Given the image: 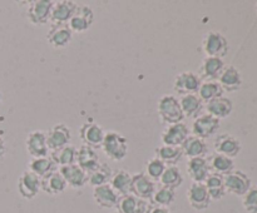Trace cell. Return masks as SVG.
Wrapping results in <instances>:
<instances>
[{"mask_svg":"<svg viewBox=\"0 0 257 213\" xmlns=\"http://www.w3.org/2000/svg\"><path fill=\"white\" fill-rule=\"evenodd\" d=\"M73 39V32L68 24H52L47 33V40L53 48H65Z\"/></svg>","mask_w":257,"mask_h":213,"instance_id":"cell-17","label":"cell"},{"mask_svg":"<svg viewBox=\"0 0 257 213\" xmlns=\"http://www.w3.org/2000/svg\"><path fill=\"white\" fill-rule=\"evenodd\" d=\"M242 205L247 213H257V187H251L242 195Z\"/></svg>","mask_w":257,"mask_h":213,"instance_id":"cell-41","label":"cell"},{"mask_svg":"<svg viewBox=\"0 0 257 213\" xmlns=\"http://www.w3.org/2000/svg\"><path fill=\"white\" fill-rule=\"evenodd\" d=\"M112 169L107 163H100L99 167L94 170V172L88 174V184L92 187H99V185L108 184L112 178Z\"/></svg>","mask_w":257,"mask_h":213,"instance_id":"cell-38","label":"cell"},{"mask_svg":"<svg viewBox=\"0 0 257 213\" xmlns=\"http://www.w3.org/2000/svg\"><path fill=\"white\" fill-rule=\"evenodd\" d=\"M131 183H132V175L127 170L119 169L113 173L109 184L118 194L124 195L131 193Z\"/></svg>","mask_w":257,"mask_h":213,"instance_id":"cell-35","label":"cell"},{"mask_svg":"<svg viewBox=\"0 0 257 213\" xmlns=\"http://www.w3.org/2000/svg\"><path fill=\"white\" fill-rule=\"evenodd\" d=\"M205 187L207 189L208 194H210L211 200H220L225 197L226 192V187H225V182H223V177L222 175L218 174H213L211 173L208 175L207 179L205 180Z\"/></svg>","mask_w":257,"mask_h":213,"instance_id":"cell-33","label":"cell"},{"mask_svg":"<svg viewBox=\"0 0 257 213\" xmlns=\"http://www.w3.org/2000/svg\"><path fill=\"white\" fill-rule=\"evenodd\" d=\"M18 192L25 199H33L38 195L40 190V178L32 173L30 170H25L20 174L17 183Z\"/></svg>","mask_w":257,"mask_h":213,"instance_id":"cell-13","label":"cell"},{"mask_svg":"<svg viewBox=\"0 0 257 213\" xmlns=\"http://www.w3.org/2000/svg\"><path fill=\"white\" fill-rule=\"evenodd\" d=\"M198 97L202 102L208 103L216 98L223 97V89L217 80H206L201 84L200 90H198Z\"/></svg>","mask_w":257,"mask_h":213,"instance_id":"cell-37","label":"cell"},{"mask_svg":"<svg viewBox=\"0 0 257 213\" xmlns=\"http://www.w3.org/2000/svg\"><path fill=\"white\" fill-rule=\"evenodd\" d=\"M232 109H233V103L231 102V99H228V98L226 97L216 98V99L206 103V110H207V114L217 118L218 120L223 119V118H227L228 115L232 113Z\"/></svg>","mask_w":257,"mask_h":213,"instance_id":"cell-28","label":"cell"},{"mask_svg":"<svg viewBox=\"0 0 257 213\" xmlns=\"http://www.w3.org/2000/svg\"><path fill=\"white\" fill-rule=\"evenodd\" d=\"M32 173L42 179L45 175L50 174L54 170H57V164L52 160L50 157H42V158H32L29 162V169Z\"/></svg>","mask_w":257,"mask_h":213,"instance_id":"cell-34","label":"cell"},{"mask_svg":"<svg viewBox=\"0 0 257 213\" xmlns=\"http://www.w3.org/2000/svg\"><path fill=\"white\" fill-rule=\"evenodd\" d=\"M166 168H167V165H166L162 160L158 159L157 157H153L152 159L148 160V163L146 164V174H147L151 179H153L156 182V180H160V178L162 177Z\"/></svg>","mask_w":257,"mask_h":213,"instance_id":"cell-40","label":"cell"},{"mask_svg":"<svg viewBox=\"0 0 257 213\" xmlns=\"http://www.w3.org/2000/svg\"><path fill=\"white\" fill-rule=\"evenodd\" d=\"M187 199L191 207L196 210L207 209L211 203V197L203 183L193 182L190 185L187 190Z\"/></svg>","mask_w":257,"mask_h":213,"instance_id":"cell-16","label":"cell"},{"mask_svg":"<svg viewBox=\"0 0 257 213\" xmlns=\"http://www.w3.org/2000/svg\"><path fill=\"white\" fill-rule=\"evenodd\" d=\"M5 154H7V144H5L4 138L0 135V160L5 157Z\"/></svg>","mask_w":257,"mask_h":213,"instance_id":"cell-43","label":"cell"},{"mask_svg":"<svg viewBox=\"0 0 257 213\" xmlns=\"http://www.w3.org/2000/svg\"><path fill=\"white\" fill-rule=\"evenodd\" d=\"M181 148H182L183 155L188 157V159L190 158H206L208 153L207 143L195 135H190L181 145Z\"/></svg>","mask_w":257,"mask_h":213,"instance_id":"cell-27","label":"cell"},{"mask_svg":"<svg viewBox=\"0 0 257 213\" xmlns=\"http://www.w3.org/2000/svg\"><path fill=\"white\" fill-rule=\"evenodd\" d=\"M60 174L67 182V185L70 188H83L88 183V174L77 164L65 165V167L59 168Z\"/></svg>","mask_w":257,"mask_h":213,"instance_id":"cell-20","label":"cell"},{"mask_svg":"<svg viewBox=\"0 0 257 213\" xmlns=\"http://www.w3.org/2000/svg\"><path fill=\"white\" fill-rule=\"evenodd\" d=\"M2 100H3V97H2V93H0V104H2Z\"/></svg>","mask_w":257,"mask_h":213,"instance_id":"cell-44","label":"cell"},{"mask_svg":"<svg viewBox=\"0 0 257 213\" xmlns=\"http://www.w3.org/2000/svg\"><path fill=\"white\" fill-rule=\"evenodd\" d=\"M94 22V13L87 5H78L74 14L68 22V27L72 32L75 33H84L92 27Z\"/></svg>","mask_w":257,"mask_h":213,"instance_id":"cell-10","label":"cell"},{"mask_svg":"<svg viewBox=\"0 0 257 213\" xmlns=\"http://www.w3.org/2000/svg\"><path fill=\"white\" fill-rule=\"evenodd\" d=\"M256 10H257V4H256Z\"/></svg>","mask_w":257,"mask_h":213,"instance_id":"cell-45","label":"cell"},{"mask_svg":"<svg viewBox=\"0 0 257 213\" xmlns=\"http://www.w3.org/2000/svg\"><path fill=\"white\" fill-rule=\"evenodd\" d=\"M160 183L162 187L176 190V188L181 187V184L183 183L182 172L176 165H168L163 172L162 177L160 178Z\"/></svg>","mask_w":257,"mask_h":213,"instance_id":"cell-36","label":"cell"},{"mask_svg":"<svg viewBox=\"0 0 257 213\" xmlns=\"http://www.w3.org/2000/svg\"><path fill=\"white\" fill-rule=\"evenodd\" d=\"M104 135L105 133L103 128L94 122H85L79 128V137L83 144L88 145L93 149L102 148Z\"/></svg>","mask_w":257,"mask_h":213,"instance_id":"cell-8","label":"cell"},{"mask_svg":"<svg viewBox=\"0 0 257 213\" xmlns=\"http://www.w3.org/2000/svg\"><path fill=\"white\" fill-rule=\"evenodd\" d=\"M208 165H210V170L213 174L218 175H227L228 173H231L232 170H235V163H233V159L231 158L225 157L222 154H212L210 158H208Z\"/></svg>","mask_w":257,"mask_h":213,"instance_id":"cell-30","label":"cell"},{"mask_svg":"<svg viewBox=\"0 0 257 213\" xmlns=\"http://www.w3.org/2000/svg\"><path fill=\"white\" fill-rule=\"evenodd\" d=\"M217 82L220 83L223 92L232 93L237 92L240 89L241 85H242V78H241L240 72L235 67L228 65V67H225V69L222 70Z\"/></svg>","mask_w":257,"mask_h":213,"instance_id":"cell-23","label":"cell"},{"mask_svg":"<svg viewBox=\"0 0 257 213\" xmlns=\"http://www.w3.org/2000/svg\"><path fill=\"white\" fill-rule=\"evenodd\" d=\"M220 128V120L210 114H203L196 118L192 124V133L195 137L205 140L213 137Z\"/></svg>","mask_w":257,"mask_h":213,"instance_id":"cell-9","label":"cell"},{"mask_svg":"<svg viewBox=\"0 0 257 213\" xmlns=\"http://www.w3.org/2000/svg\"><path fill=\"white\" fill-rule=\"evenodd\" d=\"M78 165L84 170L87 174L94 172L98 167L100 165L99 157L95 149L88 147V145L82 144L77 149V160H75Z\"/></svg>","mask_w":257,"mask_h":213,"instance_id":"cell-19","label":"cell"},{"mask_svg":"<svg viewBox=\"0 0 257 213\" xmlns=\"http://www.w3.org/2000/svg\"><path fill=\"white\" fill-rule=\"evenodd\" d=\"M225 69V62L221 58L206 57L200 68V78L206 80H218Z\"/></svg>","mask_w":257,"mask_h":213,"instance_id":"cell-24","label":"cell"},{"mask_svg":"<svg viewBox=\"0 0 257 213\" xmlns=\"http://www.w3.org/2000/svg\"><path fill=\"white\" fill-rule=\"evenodd\" d=\"M223 182H225L226 192L232 193L238 197L245 195L246 192L252 187L250 177L242 170H232L223 177Z\"/></svg>","mask_w":257,"mask_h":213,"instance_id":"cell-5","label":"cell"},{"mask_svg":"<svg viewBox=\"0 0 257 213\" xmlns=\"http://www.w3.org/2000/svg\"><path fill=\"white\" fill-rule=\"evenodd\" d=\"M148 207L147 200L136 197L132 193L119 195L115 208L118 213H146Z\"/></svg>","mask_w":257,"mask_h":213,"instance_id":"cell-21","label":"cell"},{"mask_svg":"<svg viewBox=\"0 0 257 213\" xmlns=\"http://www.w3.org/2000/svg\"><path fill=\"white\" fill-rule=\"evenodd\" d=\"M180 105L185 117L195 118V119L200 117L203 109V102L197 94L182 95L180 98Z\"/></svg>","mask_w":257,"mask_h":213,"instance_id":"cell-29","label":"cell"},{"mask_svg":"<svg viewBox=\"0 0 257 213\" xmlns=\"http://www.w3.org/2000/svg\"><path fill=\"white\" fill-rule=\"evenodd\" d=\"M146 213H171V210L168 209V207H162V205H157L152 203V204H148Z\"/></svg>","mask_w":257,"mask_h":213,"instance_id":"cell-42","label":"cell"},{"mask_svg":"<svg viewBox=\"0 0 257 213\" xmlns=\"http://www.w3.org/2000/svg\"><path fill=\"white\" fill-rule=\"evenodd\" d=\"M78 4L70 0H59L53 3L52 13H50V20L52 24H68L70 18L74 14Z\"/></svg>","mask_w":257,"mask_h":213,"instance_id":"cell-18","label":"cell"},{"mask_svg":"<svg viewBox=\"0 0 257 213\" xmlns=\"http://www.w3.org/2000/svg\"><path fill=\"white\" fill-rule=\"evenodd\" d=\"M25 147L32 158L48 157L49 148H48L47 137L43 130H33L28 134L25 139Z\"/></svg>","mask_w":257,"mask_h":213,"instance_id":"cell-12","label":"cell"},{"mask_svg":"<svg viewBox=\"0 0 257 213\" xmlns=\"http://www.w3.org/2000/svg\"><path fill=\"white\" fill-rule=\"evenodd\" d=\"M156 182L151 179L145 172L136 173L132 175V183H131V193L141 199H152L156 192Z\"/></svg>","mask_w":257,"mask_h":213,"instance_id":"cell-4","label":"cell"},{"mask_svg":"<svg viewBox=\"0 0 257 213\" xmlns=\"http://www.w3.org/2000/svg\"><path fill=\"white\" fill-rule=\"evenodd\" d=\"M93 198L100 208H114L117 205L119 194L108 183V184L95 187L93 189Z\"/></svg>","mask_w":257,"mask_h":213,"instance_id":"cell-26","label":"cell"},{"mask_svg":"<svg viewBox=\"0 0 257 213\" xmlns=\"http://www.w3.org/2000/svg\"><path fill=\"white\" fill-rule=\"evenodd\" d=\"M202 49L207 57L222 59L228 53L230 47H228V42L225 35L221 34L220 32L211 30V32L206 33L205 37H203Z\"/></svg>","mask_w":257,"mask_h":213,"instance_id":"cell-3","label":"cell"},{"mask_svg":"<svg viewBox=\"0 0 257 213\" xmlns=\"http://www.w3.org/2000/svg\"><path fill=\"white\" fill-rule=\"evenodd\" d=\"M102 149L109 159L119 162L124 159L125 155L128 154L130 145L124 135L118 132H108L105 133L104 139H103Z\"/></svg>","mask_w":257,"mask_h":213,"instance_id":"cell-2","label":"cell"},{"mask_svg":"<svg viewBox=\"0 0 257 213\" xmlns=\"http://www.w3.org/2000/svg\"><path fill=\"white\" fill-rule=\"evenodd\" d=\"M52 0H34L30 2L27 9V17L34 25L47 24L50 20V13L53 8Z\"/></svg>","mask_w":257,"mask_h":213,"instance_id":"cell-7","label":"cell"},{"mask_svg":"<svg viewBox=\"0 0 257 213\" xmlns=\"http://www.w3.org/2000/svg\"><path fill=\"white\" fill-rule=\"evenodd\" d=\"M157 112L161 122L166 125L182 123V120L185 119V115L181 109L180 100L175 95H162L157 103Z\"/></svg>","mask_w":257,"mask_h":213,"instance_id":"cell-1","label":"cell"},{"mask_svg":"<svg viewBox=\"0 0 257 213\" xmlns=\"http://www.w3.org/2000/svg\"><path fill=\"white\" fill-rule=\"evenodd\" d=\"M67 182L60 174L59 170H54L50 174L45 175L40 179V189L50 195H58L67 189Z\"/></svg>","mask_w":257,"mask_h":213,"instance_id":"cell-25","label":"cell"},{"mask_svg":"<svg viewBox=\"0 0 257 213\" xmlns=\"http://www.w3.org/2000/svg\"><path fill=\"white\" fill-rule=\"evenodd\" d=\"M156 157L162 160L166 165H176L183 157L182 148L162 144L156 148Z\"/></svg>","mask_w":257,"mask_h":213,"instance_id":"cell-32","label":"cell"},{"mask_svg":"<svg viewBox=\"0 0 257 213\" xmlns=\"http://www.w3.org/2000/svg\"><path fill=\"white\" fill-rule=\"evenodd\" d=\"M202 80L200 75L193 72H182L176 75L175 82H173V89L176 93L181 95L196 94L200 90Z\"/></svg>","mask_w":257,"mask_h":213,"instance_id":"cell-6","label":"cell"},{"mask_svg":"<svg viewBox=\"0 0 257 213\" xmlns=\"http://www.w3.org/2000/svg\"><path fill=\"white\" fill-rule=\"evenodd\" d=\"M50 158L53 162L57 164V167H65V165L74 164L77 160V148L73 144L64 145V147L59 148L50 152Z\"/></svg>","mask_w":257,"mask_h":213,"instance_id":"cell-31","label":"cell"},{"mask_svg":"<svg viewBox=\"0 0 257 213\" xmlns=\"http://www.w3.org/2000/svg\"><path fill=\"white\" fill-rule=\"evenodd\" d=\"M45 137H47V143L49 150L59 149V148L64 147V145L70 144V140H72V132H70L69 128L67 127L63 123H58L54 124L47 133H45Z\"/></svg>","mask_w":257,"mask_h":213,"instance_id":"cell-11","label":"cell"},{"mask_svg":"<svg viewBox=\"0 0 257 213\" xmlns=\"http://www.w3.org/2000/svg\"><path fill=\"white\" fill-rule=\"evenodd\" d=\"M176 199V190L171 188L161 187L156 189L155 194L152 197L153 204L162 205V207H170Z\"/></svg>","mask_w":257,"mask_h":213,"instance_id":"cell-39","label":"cell"},{"mask_svg":"<svg viewBox=\"0 0 257 213\" xmlns=\"http://www.w3.org/2000/svg\"><path fill=\"white\" fill-rule=\"evenodd\" d=\"M113 213H118V212H113Z\"/></svg>","mask_w":257,"mask_h":213,"instance_id":"cell-46","label":"cell"},{"mask_svg":"<svg viewBox=\"0 0 257 213\" xmlns=\"http://www.w3.org/2000/svg\"><path fill=\"white\" fill-rule=\"evenodd\" d=\"M187 173L195 183H205L211 174L207 158H190L187 162Z\"/></svg>","mask_w":257,"mask_h":213,"instance_id":"cell-22","label":"cell"},{"mask_svg":"<svg viewBox=\"0 0 257 213\" xmlns=\"http://www.w3.org/2000/svg\"><path fill=\"white\" fill-rule=\"evenodd\" d=\"M190 137V129L185 123H177V124L168 125L161 134V140L165 145H172V147H181L185 140Z\"/></svg>","mask_w":257,"mask_h":213,"instance_id":"cell-14","label":"cell"},{"mask_svg":"<svg viewBox=\"0 0 257 213\" xmlns=\"http://www.w3.org/2000/svg\"><path fill=\"white\" fill-rule=\"evenodd\" d=\"M213 147L217 154H222L225 157L233 159L241 152V143L237 138L231 134H220L216 137L213 142Z\"/></svg>","mask_w":257,"mask_h":213,"instance_id":"cell-15","label":"cell"}]
</instances>
